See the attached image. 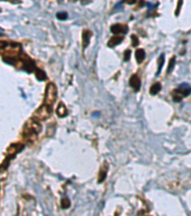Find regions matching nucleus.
I'll return each instance as SVG.
<instances>
[{
    "label": "nucleus",
    "instance_id": "obj_12",
    "mask_svg": "<svg viewBox=\"0 0 191 216\" xmlns=\"http://www.w3.org/2000/svg\"><path fill=\"white\" fill-rule=\"evenodd\" d=\"M158 63H159V66H158V72H157V75H159L161 71V69H163V65L164 63V55L161 54L160 58H159L158 60Z\"/></svg>",
    "mask_w": 191,
    "mask_h": 216
},
{
    "label": "nucleus",
    "instance_id": "obj_19",
    "mask_svg": "<svg viewBox=\"0 0 191 216\" xmlns=\"http://www.w3.org/2000/svg\"><path fill=\"white\" fill-rule=\"evenodd\" d=\"M182 4H183V0H179V1H178V6H177V9H176V12H175V14H176V16H178L179 13H180V11H181V7H182Z\"/></svg>",
    "mask_w": 191,
    "mask_h": 216
},
{
    "label": "nucleus",
    "instance_id": "obj_16",
    "mask_svg": "<svg viewBox=\"0 0 191 216\" xmlns=\"http://www.w3.org/2000/svg\"><path fill=\"white\" fill-rule=\"evenodd\" d=\"M106 174H107V169L102 168V170L101 171V174H99V183H102L103 181L105 180V178H106Z\"/></svg>",
    "mask_w": 191,
    "mask_h": 216
},
{
    "label": "nucleus",
    "instance_id": "obj_22",
    "mask_svg": "<svg viewBox=\"0 0 191 216\" xmlns=\"http://www.w3.org/2000/svg\"><path fill=\"white\" fill-rule=\"evenodd\" d=\"M124 1H125L126 3H127V4L132 5V4H134V3H136L137 0H124Z\"/></svg>",
    "mask_w": 191,
    "mask_h": 216
},
{
    "label": "nucleus",
    "instance_id": "obj_5",
    "mask_svg": "<svg viewBox=\"0 0 191 216\" xmlns=\"http://www.w3.org/2000/svg\"><path fill=\"white\" fill-rule=\"evenodd\" d=\"M129 84H130V87L133 89L135 91H139L140 89V79L138 75L134 74L131 76L130 81H129Z\"/></svg>",
    "mask_w": 191,
    "mask_h": 216
},
{
    "label": "nucleus",
    "instance_id": "obj_1",
    "mask_svg": "<svg viewBox=\"0 0 191 216\" xmlns=\"http://www.w3.org/2000/svg\"><path fill=\"white\" fill-rule=\"evenodd\" d=\"M57 87L53 83H49L47 84L45 89V98H44V105L52 107L57 100Z\"/></svg>",
    "mask_w": 191,
    "mask_h": 216
},
{
    "label": "nucleus",
    "instance_id": "obj_15",
    "mask_svg": "<svg viewBox=\"0 0 191 216\" xmlns=\"http://www.w3.org/2000/svg\"><path fill=\"white\" fill-rule=\"evenodd\" d=\"M175 63H176V58L173 57L172 59L170 60V62H169L168 67H167V73H170V72L173 70V68H174V65H175Z\"/></svg>",
    "mask_w": 191,
    "mask_h": 216
},
{
    "label": "nucleus",
    "instance_id": "obj_8",
    "mask_svg": "<svg viewBox=\"0 0 191 216\" xmlns=\"http://www.w3.org/2000/svg\"><path fill=\"white\" fill-rule=\"evenodd\" d=\"M57 114L59 116V117H64V116H66L68 114V110H67L65 105L63 103H60L58 105V107L57 109Z\"/></svg>",
    "mask_w": 191,
    "mask_h": 216
},
{
    "label": "nucleus",
    "instance_id": "obj_9",
    "mask_svg": "<svg viewBox=\"0 0 191 216\" xmlns=\"http://www.w3.org/2000/svg\"><path fill=\"white\" fill-rule=\"evenodd\" d=\"M122 40H123L122 37H119V36L113 37H111V40L108 42V46H109V47H115L116 45L119 44Z\"/></svg>",
    "mask_w": 191,
    "mask_h": 216
},
{
    "label": "nucleus",
    "instance_id": "obj_21",
    "mask_svg": "<svg viewBox=\"0 0 191 216\" xmlns=\"http://www.w3.org/2000/svg\"><path fill=\"white\" fill-rule=\"evenodd\" d=\"M132 40H133V45L134 46H137L138 44H139V40H138V37L136 36H132Z\"/></svg>",
    "mask_w": 191,
    "mask_h": 216
},
{
    "label": "nucleus",
    "instance_id": "obj_4",
    "mask_svg": "<svg viewBox=\"0 0 191 216\" xmlns=\"http://www.w3.org/2000/svg\"><path fill=\"white\" fill-rule=\"evenodd\" d=\"M51 112H52L51 107L43 105L42 107H40L36 112V113H34V117L39 119V120H45V119H47L50 116Z\"/></svg>",
    "mask_w": 191,
    "mask_h": 216
},
{
    "label": "nucleus",
    "instance_id": "obj_18",
    "mask_svg": "<svg viewBox=\"0 0 191 216\" xmlns=\"http://www.w3.org/2000/svg\"><path fill=\"white\" fill-rule=\"evenodd\" d=\"M4 62H6V63H10V65H16V60L14 59H13V58H4Z\"/></svg>",
    "mask_w": 191,
    "mask_h": 216
},
{
    "label": "nucleus",
    "instance_id": "obj_11",
    "mask_svg": "<svg viewBox=\"0 0 191 216\" xmlns=\"http://www.w3.org/2000/svg\"><path fill=\"white\" fill-rule=\"evenodd\" d=\"M161 84L160 83H155L150 87V93L152 95H156L157 93L161 91Z\"/></svg>",
    "mask_w": 191,
    "mask_h": 216
},
{
    "label": "nucleus",
    "instance_id": "obj_3",
    "mask_svg": "<svg viewBox=\"0 0 191 216\" xmlns=\"http://www.w3.org/2000/svg\"><path fill=\"white\" fill-rule=\"evenodd\" d=\"M25 127H26V130L24 131V135L27 136H36L40 132V130H41L40 124L37 123V122H33V123L28 122Z\"/></svg>",
    "mask_w": 191,
    "mask_h": 216
},
{
    "label": "nucleus",
    "instance_id": "obj_10",
    "mask_svg": "<svg viewBox=\"0 0 191 216\" xmlns=\"http://www.w3.org/2000/svg\"><path fill=\"white\" fill-rule=\"evenodd\" d=\"M135 57H136V60L137 62L140 63L143 62V60L145 59V52L143 49H138L136 51V53H135Z\"/></svg>",
    "mask_w": 191,
    "mask_h": 216
},
{
    "label": "nucleus",
    "instance_id": "obj_2",
    "mask_svg": "<svg viewBox=\"0 0 191 216\" xmlns=\"http://www.w3.org/2000/svg\"><path fill=\"white\" fill-rule=\"evenodd\" d=\"M190 92H191V89L188 87V84H183L178 89L175 90V94L173 96V98H174V100L176 102H180L182 101V98L189 95Z\"/></svg>",
    "mask_w": 191,
    "mask_h": 216
},
{
    "label": "nucleus",
    "instance_id": "obj_23",
    "mask_svg": "<svg viewBox=\"0 0 191 216\" xmlns=\"http://www.w3.org/2000/svg\"><path fill=\"white\" fill-rule=\"evenodd\" d=\"M2 1H4V0H2ZM5 1H11V2L13 0H5Z\"/></svg>",
    "mask_w": 191,
    "mask_h": 216
},
{
    "label": "nucleus",
    "instance_id": "obj_13",
    "mask_svg": "<svg viewBox=\"0 0 191 216\" xmlns=\"http://www.w3.org/2000/svg\"><path fill=\"white\" fill-rule=\"evenodd\" d=\"M36 78L39 81H44V80H46V79H47L46 74L42 70H40V69H36Z\"/></svg>",
    "mask_w": 191,
    "mask_h": 216
},
{
    "label": "nucleus",
    "instance_id": "obj_17",
    "mask_svg": "<svg viewBox=\"0 0 191 216\" xmlns=\"http://www.w3.org/2000/svg\"><path fill=\"white\" fill-rule=\"evenodd\" d=\"M57 19H59V20H65L67 19V17H68V14H67V13H65V12H59V13L57 14Z\"/></svg>",
    "mask_w": 191,
    "mask_h": 216
},
{
    "label": "nucleus",
    "instance_id": "obj_6",
    "mask_svg": "<svg viewBox=\"0 0 191 216\" xmlns=\"http://www.w3.org/2000/svg\"><path fill=\"white\" fill-rule=\"evenodd\" d=\"M127 26H123L120 24H114L111 26V32L116 35H119L120 33H127Z\"/></svg>",
    "mask_w": 191,
    "mask_h": 216
},
{
    "label": "nucleus",
    "instance_id": "obj_7",
    "mask_svg": "<svg viewBox=\"0 0 191 216\" xmlns=\"http://www.w3.org/2000/svg\"><path fill=\"white\" fill-rule=\"evenodd\" d=\"M92 36V33L89 30H84L82 33V46L83 48H86L90 42V37Z\"/></svg>",
    "mask_w": 191,
    "mask_h": 216
},
{
    "label": "nucleus",
    "instance_id": "obj_14",
    "mask_svg": "<svg viewBox=\"0 0 191 216\" xmlns=\"http://www.w3.org/2000/svg\"><path fill=\"white\" fill-rule=\"evenodd\" d=\"M70 206H71V202L68 198H63L61 200V208L62 209H68Z\"/></svg>",
    "mask_w": 191,
    "mask_h": 216
},
{
    "label": "nucleus",
    "instance_id": "obj_20",
    "mask_svg": "<svg viewBox=\"0 0 191 216\" xmlns=\"http://www.w3.org/2000/svg\"><path fill=\"white\" fill-rule=\"evenodd\" d=\"M130 56H131V52H130V50L125 51V53H124V60H125V61H129V60H130Z\"/></svg>",
    "mask_w": 191,
    "mask_h": 216
}]
</instances>
